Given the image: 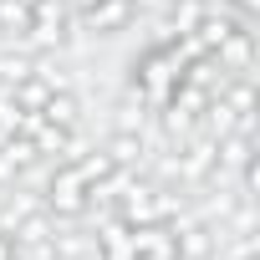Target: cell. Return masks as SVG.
<instances>
[{
	"instance_id": "cell-4",
	"label": "cell",
	"mask_w": 260,
	"mask_h": 260,
	"mask_svg": "<svg viewBox=\"0 0 260 260\" xmlns=\"http://www.w3.org/2000/svg\"><path fill=\"white\" fill-rule=\"evenodd\" d=\"M92 240H97V260H133V230H127L117 214L92 224Z\"/></svg>"
},
{
	"instance_id": "cell-11",
	"label": "cell",
	"mask_w": 260,
	"mask_h": 260,
	"mask_svg": "<svg viewBox=\"0 0 260 260\" xmlns=\"http://www.w3.org/2000/svg\"><path fill=\"white\" fill-rule=\"evenodd\" d=\"M240 260H260V255H240Z\"/></svg>"
},
{
	"instance_id": "cell-8",
	"label": "cell",
	"mask_w": 260,
	"mask_h": 260,
	"mask_svg": "<svg viewBox=\"0 0 260 260\" xmlns=\"http://www.w3.org/2000/svg\"><path fill=\"white\" fill-rule=\"evenodd\" d=\"M219 6H224L235 21H245V26H255V16H260V0H219Z\"/></svg>"
},
{
	"instance_id": "cell-5",
	"label": "cell",
	"mask_w": 260,
	"mask_h": 260,
	"mask_svg": "<svg viewBox=\"0 0 260 260\" xmlns=\"http://www.w3.org/2000/svg\"><path fill=\"white\" fill-rule=\"evenodd\" d=\"M36 67H41V56H36V51H21V46H11V41L0 46V87H16V82H21V77H31Z\"/></svg>"
},
{
	"instance_id": "cell-6",
	"label": "cell",
	"mask_w": 260,
	"mask_h": 260,
	"mask_svg": "<svg viewBox=\"0 0 260 260\" xmlns=\"http://www.w3.org/2000/svg\"><path fill=\"white\" fill-rule=\"evenodd\" d=\"M41 117L56 122V127H82V97H77L72 87H67V92H51L46 107H41Z\"/></svg>"
},
{
	"instance_id": "cell-10",
	"label": "cell",
	"mask_w": 260,
	"mask_h": 260,
	"mask_svg": "<svg viewBox=\"0 0 260 260\" xmlns=\"http://www.w3.org/2000/svg\"><path fill=\"white\" fill-rule=\"evenodd\" d=\"M0 260H11V235H0Z\"/></svg>"
},
{
	"instance_id": "cell-9",
	"label": "cell",
	"mask_w": 260,
	"mask_h": 260,
	"mask_svg": "<svg viewBox=\"0 0 260 260\" xmlns=\"http://www.w3.org/2000/svg\"><path fill=\"white\" fill-rule=\"evenodd\" d=\"M67 6H72V11L82 16V11H92V6H97V0H67Z\"/></svg>"
},
{
	"instance_id": "cell-7",
	"label": "cell",
	"mask_w": 260,
	"mask_h": 260,
	"mask_svg": "<svg viewBox=\"0 0 260 260\" xmlns=\"http://www.w3.org/2000/svg\"><path fill=\"white\" fill-rule=\"evenodd\" d=\"M51 92H56V87H51V82H46V77H41V72H31V77H21V82H16V87H11V97H16V102H21V107H26V112H41V107H46V97H51Z\"/></svg>"
},
{
	"instance_id": "cell-3",
	"label": "cell",
	"mask_w": 260,
	"mask_h": 260,
	"mask_svg": "<svg viewBox=\"0 0 260 260\" xmlns=\"http://www.w3.org/2000/svg\"><path fill=\"white\" fill-rule=\"evenodd\" d=\"M127 21H133V0H97L92 11L77 16V26L92 36H117V31H127Z\"/></svg>"
},
{
	"instance_id": "cell-1",
	"label": "cell",
	"mask_w": 260,
	"mask_h": 260,
	"mask_svg": "<svg viewBox=\"0 0 260 260\" xmlns=\"http://www.w3.org/2000/svg\"><path fill=\"white\" fill-rule=\"evenodd\" d=\"M41 204L56 219H82L87 214V184H82V174L72 164H56L51 179H46V189H41Z\"/></svg>"
},
{
	"instance_id": "cell-2",
	"label": "cell",
	"mask_w": 260,
	"mask_h": 260,
	"mask_svg": "<svg viewBox=\"0 0 260 260\" xmlns=\"http://www.w3.org/2000/svg\"><path fill=\"white\" fill-rule=\"evenodd\" d=\"M230 77H255V26H235L224 41H219V51H209Z\"/></svg>"
}]
</instances>
